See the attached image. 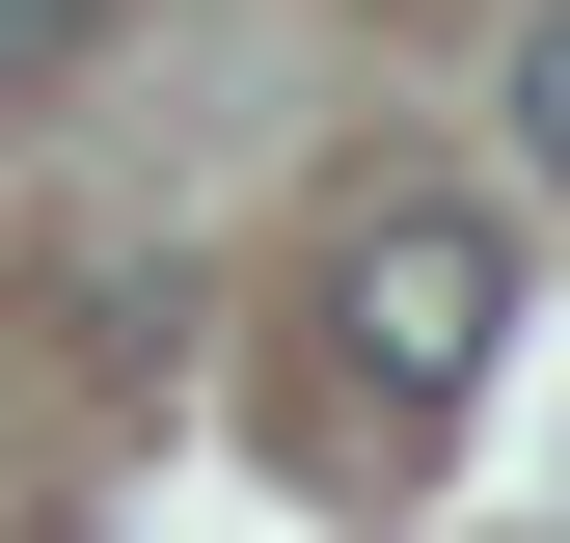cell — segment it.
I'll return each instance as SVG.
<instances>
[{"label":"cell","instance_id":"obj_1","mask_svg":"<svg viewBox=\"0 0 570 543\" xmlns=\"http://www.w3.org/2000/svg\"><path fill=\"white\" fill-rule=\"evenodd\" d=\"M326 354H353V407H381V435H435V407L517 354V245H489L462 190H381V218L326 245Z\"/></svg>","mask_w":570,"mask_h":543},{"label":"cell","instance_id":"obj_2","mask_svg":"<svg viewBox=\"0 0 570 543\" xmlns=\"http://www.w3.org/2000/svg\"><path fill=\"white\" fill-rule=\"evenodd\" d=\"M517 136H543V190H570V0L517 28Z\"/></svg>","mask_w":570,"mask_h":543},{"label":"cell","instance_id":"obj_3","mask_svg":"<svg viewBox=\"0 0 570 543\" xmlns=\"http://www.w3.org/2000/svg\"><path fill=\"white\" fill-rule=\"evenodd\" d=\"M82 28H109V0H0V109H28V82H55Z\"/></svg>","mask_w":570,"mask_h":543}]
</instances>
